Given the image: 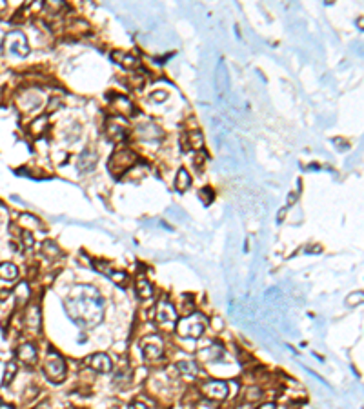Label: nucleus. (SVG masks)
Returning <instances> with one entry per match:
<instances>
[{"instance_id": "39448f33", "label": "nucleus", "mask_w": 364, "mask_h": 409, "mask_svg": "<svg viewBox=\"0 0 364 409\" xmlns=\"http://www.w3.org/2000/svg\"><path fill=\"white\" fill-rule=\"evenodd\" d=\"M4 48L8 53L15 57H28L29 55V44L28 38L22 31H11L4 38Z\"/></svg>"}, {"instance_id": "ddd939ff", "label": "nucleus", "mask_w": 364, "mask_h": 409, "mask_svg": "<svg viewBox=\"0 0 364 409\" xmlns=\"http://www.w3.org/2000/svg\"><path fill=\"white\" fill-rule=\"evenodd\" d=\"M111 58H113L117 64L124 66L126 69H135V67H139V64H140L137 57H133V55H130V53H122V51H113L111 53Z\"/></svg>"}, {"instance_id": "1a4fd4ad", "label": "nucleus", "mask_w": 364, "mask_h": 409, "mask_svg": "<svg viewBox=\"0 0 364 409\" xmlns=\"http://www.w3.org/2000/svg\"><path fill=\"white\" fill-rule=\"evenodd\" d=\"M86 364L95 373H102V375H106V373H110L111 369H113V362H111V358L108 357L106 353H95V355H89V357L86 358Z\"/></svg>"}, {"instance_id": "9d476101", "label": "nucleus", "mask_w": 364, "mask_h": 409, "mask_svg": "<svg viewBox=\"0 0 364 409\" xmlns=\"http://www.w3.org/2000/svg\"><path fill=\"white\" fill-rule=\"evenodd\" d=\"M37 347L33 346L31 342H26L22 344V346H19V349H17V358H19L22 364H26V366H35L37 364Z\"/></svg>"}, {"instance_id": "7c9ffc66", "label": "nucleus", "mask_w": 364, "mask_h": 409, "mask_svg": "<svg viewBox=\"0 0 364 409\" xmlns=\"http://www.w3.org/2000/svg\"><path fill=\"white\" fill-rule=\"evenodd\" d=\"M131 409H149V407H148L146 404H144V402H133Z\"/></svg>"}, {"instance_id": "473e14b6", "label": "nucleus", "mask_w": 364, "mask_h": 409, "mask_svg": "<svg viewBox=\"0 0 364 409\" xmlns=\"http://www.w3.org/2000/svg\"><path fill=\"white\" fill-rule=\"evenodd\" d=\"M37 409H48V407H37Z\"/></svg>"}, {"instance_id": "72a5a7b5", "label": "nucleus", "mask_w": 364, "mask_h": 409, "mask_svg": "<svg viewBox=\"0 0 364 409\" xmlns=\"http://www.w3.org/2000/svg\"><path fill=\"white\" fill-rule=\"evenodd\" d=\"M113 409H115V407H113Z\"/></svg>"}, {"instance_id": "bb28decb", "label": "nucleus", "mask_w": 364, "mask_h": 409, "mask_svg": "<svg viewBox=\"0 0 364 409\" xmlns=\"http://www.w3.org/2000/svg\"><path fill=\"white\" fill-rule=\"evenodd\" d=\"M17 375V364L15 362H10L8 367H6V375H4V384H10L13 380V376Z\"/></svg>"}, {"instance_id": "4be33fe9", "label": "nucleus", "mask_w": 364, "mask_h": 409, "mask_svg": "<svg viewBox=\"0 0 364 409\" xmlns=\"http://www.w3.org/2000/svg\"><path fill=\"white\" fill-rule=\"evenodd\" d=\"M115 108L120 111V113H124V115H131L133 113V104H131L130 100L128 98H124V96H117V100H115Z\"/></svg>"}, {"instance_id": "f257e3e1", "label": "nucleus", "mask_w": 364, "mask_h": 409, "mask_svg": "<svg viewBox=\"0 0 364 409\" xmlns=\"http://www.w3.org/2000/svg\"><path fill=\"white\" fill-rule=\"evenodd\" d=\"M67 317L82 328H93L104 319V300L93 285H75L64 300Z\"/></svg>"}, {"instance_id": "7ed1b4c3", "label": "nucleus", "mask_w": 364, "mask_h": 409, "mask_svg": "<svg viewBox=\"0 0 364 409\" xmlns=\"http://www.w3.org/2000/svg\"><path fill=\"white\" fill-rule=\"evenodd\" d=\"M137 160H139V157L133 149L122 148L111 155L110 162H108V169L113 176H122L137 164Z\"/></svg>"}, {"instance_id": "f03ea898", "label": "nucleus", "mask_w": 364, "mask_h": 409, "mask_svg": "<svg viewBox=\"0 0 364 409\" xmlns=\"http://www.w3.org/2000/svg\"><path fill=\"white\" fill-rule=\"evenodd\" d=\"M175 328H177V333L180 335L182 338L197 340V338L202 337L204 329H206V319L199 313H192V315H188V317H184L182 320H178V322L175 324Z\"/></svg>"}, {"instance_id": "aec40b11", "label": "nucleus", "mask_w": 364, "mask_h": 409, "mask_svg": "<svg viewBox=\"0 0 364 409\" xmlns=\"http://www.w3.org/2000/svg\"><path fill=\"white\" fill-rule=\"evenodd\" d=\"M177 371L180 373L182 376L193 378V376H197V373H199V367H197V364H193V362L190 360H180L177 364Z\"/></svg>"}, {"instance_id": "9b49d317", "label": "nucleus", "mask_w": 364, "mask_h": 409, "mask_svg": "<svg viewBox=\"0 0 364 409\" xmlns=\"http://www.w3.org/2000/svg\"><path fill=\"white\" fill-rule=\"evenodd\" d=\"M97 158H99V155H97L95 149H91V148L84 149V151L80 153V157H78V171L87 173L91 171V169H95Z\"/></svg>"}, {"instance_id": "423d86ee", "label": "nucleus", "mask_w": 364, "mask_h": 409, "mask_svg": "<svg viewBox=\"0 0 364 409\" xmlns=\"http://www.w3.org/2000/svg\"><path fill=\"white\" fill-rule=\"evenodd\" d=\"M140 347H142L144 360L157 362L164 358V342H162V338L157 337V335H151V337L144 338Z\"/></svg>"}, {"instance_id": "412c9836", "label": "nucleus", "mask_w": 364, "mask_h": 409, "mask_svg": "<svg viewBox=\"0 0 364 409\" xmlns=\"http://www.w3.org/2000/svg\"><path fill=\"white\" fill-rule=\"evenodd\" d=\"M15 295H17V302L24 305L26 302H28V298H29V285L26 284V282L19 284V285H17V289H15Z\"/></svg>"}, {"instance_id": "20e7f679", "label": "nucleus", "mask_w": 364, "mask_h": 409, "mask_svg": "<svg viewBox=\"0 0 364 409\" xmlns=\"http://www.w3.org/2000/svg\"><path fill=\"white\" fill-rule=\"evenodd\" d=\"M44 373L49 378V382H55V384H60L66 378L67 367L64 358L55 351H49L48 358H46V364H44Z\"/></svg>"}, {"instance_id": "393cba45", "label": "nucleus", "mask_w": 364, "mask_h": 409, "mask_svg": "<svg viewBox=\"0 0 364 409\" xmlns=\"http://www.w3.org/2000/svg\"><path fill=\"white\" fill-rule=\"evenodd\" d=\"M44 253H46L49 258H57V257H60V255H62V251L58 249L57 244L51 242V240H46V242H44Z\"/></svg>"}, {"instance_id": "c756f323", "label": "nucleus", "mask_w": 364, "mask_h": 409, "mask_svg": "<svg viewBox=\"0 0 364 409\" xmlns=\"http://www.w3.org/2000/svg\"><path fill=\"white\" fill-rule=\"evenodd\" d=\"M360 300H362V295H360V293H353V295L348 296V300H346V304H348V305H353L355 302L359 304Z\"/></svg>"}, {"instance_id": "a878e982", "label": "nucleus", "mask_w": 364, "mask_h": 409, "mask_svg": "<svg viewBox=\"0 0 364 409\" xmlns=\"http://www.w3.org/2000/svg\"><path fill=\"white\" fill-rule=\"evenodd\" d=\"M108 276H111V280L115 282V284H119V285L128 284V275H126L124 271H113V269H111V273Z\"/></svg>"}, {"instance_id": "f3484780", "label": "nucleus", "mask_w": 364, "mask_h": 409, "mask_svg": "<svg viewBox=\"0 0 364 409\" xmlns=\"http://www.w3.org/2000/svg\"><path fill=\"white\" fill-rule=\"evenodd\" d=\"M190 186H192V176L184 167H180L177 171V176H175V189L184 193V191L190 189Z\"/></svg>"}, {"instance_id": "2f4dec72", "label": "nucleus", "mask_w": 364, "mask_h": 409, "mask_svg": "<svg viewBox=\"0 0 364 409\" xmlns=\"http://www.w3.org/2000/svg\"><path fill=\"white\" fill-rule=\"evenodd\" d=\"M259 409H277V405H275V404H269V402H268V404H262V405H260Z\"/></svg>"}, {"instance_id": "6e6552de", "label": "nucleus", "mask_w": 364, "mask_h": 409, "mask_svg": "<svg viewBox=\"0 0 364 409\" xmlns=\"http://www.w3.org/2000/svg\"><path fill=\"white\" fill-rule=\"evenodd\" d=\"M201 391L208 400H224L230 393V385L222 380H206L201 384Z\"/></svg>"}, {"instance_id": "cd10ccee", "label": "nucleus", "mask_w": 364, "mask_h": 409, "mask_svg": "<svg viewBox=\"0 0 364 409\" xmlns=\"http://www.w3.org/2000/svg\"><path fill=\"white\" fill-rule=\"evenodd\" d=\"M199 196L202 198V202L204 204H211V200H213V193H211V189L210 187H206V189H202V191H199Z\"/></svg>"}, {"instance_id": "4468645a", "label": "nucleus", "mask_w": 364, "mask_h": 409, "mask_svg": "<svg viewBox=\"0 0 364 409\" xmlns=\"http://www.w3.org/2000/svg\"><path fill=\"white\" fill-rule=\"evenodd\" d=\"M24 322L31 331H39L40 329V308L39 305H29L26 311Z\"/></svg>"}, {"instance_id": "a211bd4d", "label": "nucleus", "mask_w": 364, "mask_h": 409, "mask_svg": "<svg viewBox=\"0 0 364 409\" xmlns=\"http://www.w3.org/2000/svg\"><path fill=\"white\" fill-rule=\"evenodd\" d=\"M126 137H128V133H126L124 126L115 124V122H111L108 126V138L111 142H122V140H126Z\"/></svg>"}, {"instance_id": "c85d7f7f", "label": "nucleus", "mask_w": 364, "mask_h": 409, "mask_svg": "<svg viewBox=\"0 0 364 409\" xmlns=\"http://www.w3.org/2000/svg\"><path fill=\"white\" fill-rule=\"evenodd\" d=\"M46 126H48V119H46V117H40V119H37L33 122V129L37 131V133H40V131H42Z\"/></svg>"}, {"instance_id": "0eeeda50", "label": "nucleus", "mask_w": 364, "mask_h": 409, "mask_svg": "<svg viewBox=\"0 0 364 409\" xmlns=\"http://www.w3.org/2000/svg\"><path fill=\"white\" fill-rule=\"evenodd\" d=\"M153 317L157 320V324H160L164 328H168V326L171 328V326L177 324V311H175V308L166 298L157 302V308L153 310Z\"/></svg>"}, {"instance_id": "b1692460", "label": "nucleus", "mask_w": 364, "mask_h": 409, "mask_svg": "<svg viewBox=\"0 0 364 409\" xmlns=\"http://www.w3.org/2000/svg\"><path fill=\"white\" fill-rule=\"evenodd\" d=\"M260 398H262V389H260V387L251 385V387H248V389L244 391L246 402H259Z\"/></svg>"}, {"instance_id": "5701e85b", "label": "nucleus", "mask_w": 364, "mask_h": 409, "mask_svg": "<svg viewBox=\"0 0 364 409\" xmlns=\"http://www.w3.org/2000/svg\"><path fill=\"white\" fill-rule=\"evenodd\" d=\"M201 355L202 357H206L208 360H219V358L224 355V349H222L221 346H211V347H208V349H204Z\"/></svg>"}, {"instance_id": "dca6fc26", "label": "nucleus", "mask_w": 364, "mask_h": 409, "mask_svg": "<svg viewBox=\"0 0 364 409\" xmlns=\"http://www.w3.org/2000/svg\"><path fill=\"white\" fill-rule=\"evenodd\" d=\"M19 278V269H17V266L15 264H11V262H2L0 264V280L4 282H15Z\"/></svg>"}, {"instance_id": "6ab92c4d", "label": "nucleus", "mask_w": 364, "mask_h": 409, "mask_svg": "<svg viewBox=\"0 0 364 409\" xmlns=\"http://www.w3.org/2000/svg\"><path fill=\"white\" fill-rule=\"evenodd\" d=\"M215 87L219 93H222V91L228 87V71H226L224 62L219 64V67H217V71H215Z\"/></svg>"}, {"instance_id": "2eb2a0df", "label": "nucleus", "mask_w": 364, "mask_h": 409, "mask_svg": "<svg viewBox=\"0 0 364 409\" xmlns=\"http://www.w3.org/2000/svg\"><path fill=\"white\" fill-rule=\"evenodd\" d=\"M135 285H137V295H139V298L148 300L153 296V284H151L144 275L137 276V284Z\"/></svg>"}, {"instance_id": "f8f14e48", "label": "nucleus", "mask_w": 364, "mask_h": 409, "mask_svg": "<svg viewBox=\"0 0 364 409\" xmlns=\"http://www.w3.org/2000/svg\"><path fill=\"white\" fill-rule=\"evenodd\" d=\"M180 144L184 149H193V151H201L204 148V137L201 131H190L180 138Z\"/></svg>"}]
</instances>
